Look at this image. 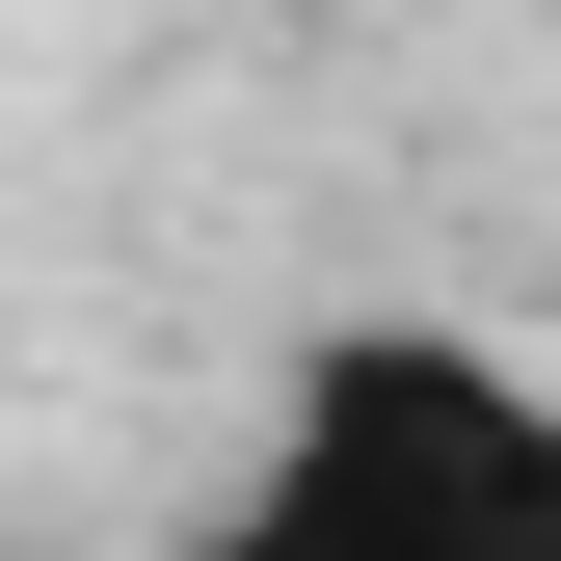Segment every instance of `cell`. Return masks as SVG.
Here are the masks:
<instances>
[{
  "instance_id": "6da1fadb",
  "label": "cell",
  "mask_w": 561,
  "mask_h": 561,
  "mask_svg": "<svg viewBox=\"0 0 561 561\" xmlns=\"http://www.w3.org/2000/svg\"><path fill=\"white\" fill-rule=\"evenodd\" d=\"M241 508L347 535V561H401V535H561V375H508L455 321H347V347H295V428H267Z\"/></svg>"
}]
</instances>
